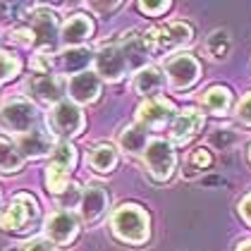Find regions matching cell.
Wrapping results in <instances>:
<instances>
[{
  "instance_id": "6da1fadb",
  "label": "cell",
  "mask_w": 251,
  "mask_h": 251,
  "mask_svg": "<svg viewBox=\"0 0 251 251\" xmlns=\"http://www.w3.org/2000/svg\"><path fill=\"white\" fill-rule=\"evenodd\" d=\"M113 232L122 242L144 244L149 239V215L134 203H125L113 213Z\"/></svg>"
},
{
  "instance_id": "7a4b0ae2",
  "label": "cell",
  "mask_w": 251,
  "mask_h": 251,
  "mask_svg": "<svg viewBox=\"0 0 251 251\" xmlns=\"http://www.w3.org/2000/svg\"><path fill=\"white\" fill-rule=\"evenodd\" d=\"M39 215V203L31 194H17L2 211H0V227L7 232L22 230L29 220Z\"/></svg>"
},
{
  "instance_id": "3957f363",
  "label": "cell",
  "mask_w": 251,
  "mask_h": 251,
  "mask_svg": "<svg viewBox=\"0 0 251 251\" xmlns=\"http://www.w3.org/2000/svg\"><path fill=\"white\" fill-rule=\"evenodd\" d=\"M144 160H146V168H149L151 177L158 179V182H165L173 175L177 158H175V149L170 141L153 139V141H149V146L144 151Z\"/></svg>"
},
{
  "instance_id": "277c9868",
  "label": "cell",
  "mask_w": 251,
  "mask_h": 251,
  "mask_svg": "<svg viewBox=\"0 0 251 251\" xmlns=\"http://www.w3.org/2000/svg\"><path fill=\"white\" fill-rule=\"evenodd\" d=\"M146 41H149L151 50H155V53H170V50L182 48L192 41V26L184 24V22H173V24L153 29L146 36Z\"/></svg>"
},
{
  "instance_id": "5b68a950",
  "label": "cell",
  "mask_w": 251,
  "mask_h": 251,
  "mask_svg": "<svg viewBox=\"0 0 251 251\" xmlns=\"http://www.w3.org/2000/svg\"><path fill=\"white\" fill-rule=\"evenodd\" d=\"M48 122H50L53 132L62 139L77 136L84 129V115H81V110L75 100H60L58 105H53Z\"/></svg>"
},
{
  "instance_id": "8992f818",
  "label": "cell",
  "mask_w": 251,
  "mask_h": 251,
  "mask_svg": "<svg viewBox=\"0 0 251 251\" xmlns=\"http://www.w3.org/2000/svg\"><path fill=\"white\" fill-rule=\"evenodd\" d=\"M34 120H36V108H34L29 100H24V98L5 103L2 110H0V125H2L7 132L26 134V132H31Z\"/></svg>"
},
{
  "instance_id": "52a82bcc",
  "label": "cell",
  "mask_w": 251,
  "mask_h": 251,
  "mask_svg": "<svg viewBox=\"0 0 251 251\" xmlns=\"http://www.w3.org/2000/svg\"><path fill=\"white\" fill-rule=\"evenodd\" d=\"M136 120L144 129H163L175 120V108L165 98H149L146 103L139 105Z\"/></svg>"
},
{
  "instance_id": "ba28073f",
  "label": "cell",
  "mask_w": 251,
  "mask_h": 251,
  "mask_svg": "<svg viewBox=\"0 0 251 251\" xmlns=\"http://www.w3.org/2000/svg\"><path fill=\"white\" fill-rule=\"evenodd\" d=\"M129 72V65L127 58L122 53V46L113 43V46H105L96 53V75L108 81H117Z\"/></svg>"
},
{
  "instance_id": "9c48e42d",
  "label": "cell",
  "mask_w": 251,
  "mask_h": 251,
  "mask_svg": "<svg viewBox=\"0 0 251 251\" xmlns=\"http://www.w3.org/2000/svg\"><path fill=\"white\" fill-rule=\"evenodd\" d=\"M31 36L39 48H55L58 43V17L48 7H36L31 15Z\"/></svg>"
},
{
  "instance_id": "30bf717a",
  "label": "cell",
  "mask_w": 251,
  "mask_h": 251,
  "mask_svg": "<svg viewBox=\"0 0 251 251\" xmlns=\"http://www.w3.org/2000/svg\"><path fill=\"white\" fill-rule=\"evenodd\" d=\"M199 72H201V67H199V60L194 55H177L165 65V75H168V81L175 91L189 89L199 79Z\"/></svg>"
},
{
  "instance_id": "8fae6325",
  "label": "cell",
  "mask_w": 251,
  "mask_h": 251,
  "mask_svg": "<svg viewBox=\"0 0 251 251\" xmlns=\"http://www.w3.org/2000/svg\"><path fill=\"white\" fill-rule=\"evenodd\" d=\"M46 234L50 244H70L77 237V218L70 211H58L53 213L46 223Z\"/></svg>"
},
{
  "instance_id": "7c38bea8",
  "label": "cell",
  "mask_w": 251,
  "mask_h": 251,
  "mask_svg": "<svg viewBox=\"0 0 251 251\" xmlns=\"http://www.w3.org/2000/svg\"><path fill=\"white\" fill-rule=\"evenodd\" d=\"M29 91L39 100L58 105L65 96V91H67V81L58 75H36V77L29 79Z\"/></svg>"
},
{
  "instance_id": "4fadbf2b",
  "label": "cell",
  "mask_w": 251,
  "mask_h": 251,
  "mask_svg": "<svg viewBox=\"0 0 251 251\" xmlns=\"http://www.w3.org/2000/svg\"><path fill=\"white\" fill-rule=\"evenodd\" d=\"M67 94L75 103H94L100 94V79L96 72H79L67 81Z\"/></svg>"
},
{
  "instance_id": "5bb4252c",
  "label": "cell",
  "mask_w": 251,
  "mask_h": 251,
  "mask_svg": "<svg viewBox=\"0 0 251 251\" xmlns=\"http://www.w3.org/2000/svg\"><path fill=\"white\" fill-rule=\"evenodd\" d=\"M203 127V115L194 108H184L179 115H175L173 127H170V136L177 144H187L189 139L199 134V129Z\"/></svg>"
},
{
  "instance_id": "9a60e30c",
  "label": "cell",
  "mask_w": 251,
  "mask_h": 251,
  "mask_svg": "<svg viewBox=\"0 0 251 251\" xmlns=\"http://www.w3.org/2000/svg\"><path fill=\"white\" fill-rule=\"evenodd\" d=\"M79 208H81V218L86 223H94L108 208V194L103 192V187H96V184L86 187L79 199Z\"/></svg>"
},
{
  "instance_id": "2e32d148",
  "label": "cell",
  "mask_w": 251,
  "mask_h": 251,
  "mask_svg": "<svg viewBox=\"0 0 251 251\" xmlns=\"http://www.w3.org/2000/svg\"><path fill=\"white\" fill-rule=\"evenodd\" d=\"M91 31H94V24H91V20L86 15H72L70 20L65 22L62 31H60V41L65 46H70V48H79L84 41L91 36Z\"/></svg>"
},
{
  "instance_id": "e0dca14e",
  "label": "cell",
  "mask_w": 251,
  "mask_h": 251,
  "mask_svg": "<svg viewBox=\"0 0 251 251\" xmlns=\"http://www.w3.org/2000/svg\"><path fill=\"white\" fill-rule=\"evenodd\" d=\"M120 46H122V53H125V58H127L129 70H139V67L146 65L149 53H151V46H149L146 36H141V34H129V36L122 39Z\"/></svg>"
},
{
  "instance_id": "ac0fdd59",
  "label": "cell",
  "mask_w": 251,
  "mask_h": 251,
  "mask_svg": "<svg viewBox=\"0 0 251 251\" xmlns=\"http://www.w3.org/2000/svg\"><path fill=\"white\" fill-rule=\"evenodd\" d=\"M17 149L22 151L24 158H41V155H46L50 151V139H48L46 132H41V129H31V132H26V134L20 136Z\"/></svg>"
},
{
  "instance_id": "d6986e66",
  "label": "cell",
  "mask_w": 251,
  "mask_h": 251,
  "mask_svg": "<svg viewBox=\"0 0 251 251\" xmlns=\"http://www.w3.org/2000/svg\"><path fill=\"white\" fill-rule=\"evenodd\" d=\"M24 165V155L17 149V144H12L10 139L0 136V173L10 175V173H20Z\"/></svg>"
},
{
  "instance_id": "ffe728a7",
  "label": "cell",
  "mask_w": 251,
  "mask_h": 251,
  "mask_svg": "<svg viewBox=\"0 0 251 251\" xmlns=\"http://www.w3.org/2000/svg\"><path fill=\"white\" fill-rule=\"evenodd\" d=\"M120 146L132 155H139L146 151L149 146V129H144L141 125H134V127H127L122 134H120Z\"/></svg>"
},
{
  "instance_id": "44dd1931",
  "label": "cell",
  "mask_w": 251,
  "mask_h": 251,
  "mask_svg": "<svg viewBox=\"0 0 251 251\" xmlns=\"http://www.w3.org/2000/svg\"><path fill=\"white\" fill-rule=\"evenodd\" d=\"M165 84V77L160 75V70L155 67H144L139 70V75L134 79V89L141 94V96H151V94H158Z\"/></svg>"
},
{
  "instance_id": "7402d4cb",
  "label": "cell",
  "mask_w": 251,
  "mask_h": 251,
  "mask_svg": "<svg viewBox=\"0 0 251 251\" xmlns=\"http://www.w3.org/2000/svg\"><path fill=\"white\" fill-rule=\"evenodd\" d=\"M230 103H232V96L225 86H211L206 91V96H203V105L213 115H225L230 110Z\"/></svg>"
},
{
  "instance_id": "603a6c76",
  "label": "cell",
  "mask_w": 251,
  "mask_h": 251,
  "mask_svg": "<svg viewBox=\"0 0 251 251\" xmlns=\"http://www.w3.org/2000/svg\"><path fill=\"white\" fill-rule=\"evenodd\" d=\"M89 163L94 165V170L98 173H110L117 165V151L110 144H100L89 153Z\"/></svg>"
},
{
  "instance_id": "cb8c5ba5",
  "label": "cell",
  "mask_w": 251,
  "mask_h": 251,
  "mask_svg": "<svg viewBox=\"0 0 251 251\" xmlns=\"http://www.w3.org/2000/svg\"><path fill=\"white\" fill-rule=\"evenodd\" d=\"M70 173H72V170H67V168H62V165H58V163L50 160V165L46 168V184H48V189L55 192V194H62L67 189Z\"/></svg>"
},
{
  "instance_id": "d4e9b609",
  "label": "cell",
  "mask_w": 251,
  "mask_h": 251,
  "mask_svg": "<svg viewBox=\"0 0 251 251\" xmlns=\"http://www.w3.org/2000/svg\"><path fill=\"white\" fill-rule=\"evenodd\" d=\"M230 36H227V31H213L211 36H208V41H206V50L211 53L215 60H223L227 53H230Z\"/></svg>"
},
{
  "instance_id": "484cf974",
  "label": "cell",
  "mask_w": 251,
  "mask_h": 251,
  "mask_svg": "<svg viewBox=\"0 0 251 251\" xmlns=\"http://www.w3.org/2000/svg\"><path fill=\"white\" fill-rule=\"evenodd\" d=\"M89 60H91V53L86 48H70L65 53V58H62V67L67 72H84V67L89 65Z\"/></svg>"
},
{
  "instance_id": "4316f807",
  "label": "cell",
  "mask_w": 251,
  "mask_h": 251,
  "mask_svg": "<svg viewBox=\"0 0 251 251\" xmlns=\"http://www.w3.org/2000/svg\"><path fill=\"white\" fill-rule=\"evenodd\" d=\"M75 160H77L75 146H72L70 141H60L58 146H55V151H53V163H58L62 168L72 170V168H75Z\"/></svg>"
},
{
  "instance_id": "83f0119b",
  "label": "cell",
  "mask_w": 251,
  "mask_h": 251,
  "mask_svg": "<svg viewBox=\"0 0 251 251\" xmlns=\"http://www.w3.org/2000/svg\"><path fill=\"white\" fill-rule=\"evenodd\" d=\"M17 72H20V62L7 53H0V84L17 77Z\"/></svg>"
},
{
  "instance_id": "f1b7e54d",
  "label": "cell",
  "mask_w": 251,
  "mask_h": 251,
  "mask_svg": "<svg viewBox=\"0 0 251 251\" xmlns=\"http://www.w3.org/2000/svg\"><path fill=\"white\" fill-rule=\"evenodd\" d=\"M211 153L206 151V149H196L192 155H189V165L196 168V170H203V168H208L211 165Z\"/></svg>"
},
{
  "instance_id": "f546056e",
  "label": "cell",
  "mask_w": 251,
  "mask_h": 251,
  "mask_svg": "<svg viewBox=\"0 0 251 251\" xmlns=\"http://www.w3.org/2000/svg\"><path fill=\"white\" fill-rule=\"evenodd\" d=\"M168 7H170L168 0H158V2H139V10L146 12V15H160V12H165Z\"/></svg>"
},
{
  "instance_id": "4dcf8cb0",
  "label": "cell",
  "mask_w": 251,
  "mask_h": 251,
  "mask_svg": "<svg viewBox=\"0 0 251 251\" xmlns=\"http://www.w3.org/2000/svg\"><path fill=\"white\" fill-rule=\"evenodd\" d=\"M237 117H239L244 125L251 127V94L242 98V103H239V108H237Z\"/></svg>"
},
{
  "instance_id": "1f68e13d",
  "label": "cell",
  "mask_w": 251,
  "mask_h": 251,
  "mask_svg": "<svg viewBox=\"0 0 251 251\" xmlns=\"http://www.w3.org/2000/svg\"><path fill=\"white\" fill-rule=\"evenodd\" d=\"M24 251H55V247L50 244V242H43V239H36V242H31V244H26Z\"/></svg>"
},
{
  "instance_id": "d6a6232c",
  "label": "cell",
  "mask_w": 251,
  "mask_h": 251,
  "mask_svg": "<svg viewBox=\"0 0 251 251\" xmlns=\"http://www.w3.org/2000/svg\"><path fill=\"white\" fill-rule=\"evenodd\" d=\"M239 213L244 215V220L251 225V194L244 199V201H242V203H239Z\"/></svg>"
},
{
  "instance_id": "836d02e7",
  "label": "cell",
  "mask_w": 251,
  "mask_h": 251,
  "mask_svg": "<svg viewBox=\"0 0 251 251\" xmlns=\"http://www.w3.org/2000/svg\"><path fill=\"white\" fill-rule=\"evenodd\" d=\"M122 2H94L91 7H96V10H108V12H113V10H117Z\"/></svg>"
},
{
  "instance_id": "e575fe53",
  "label": "cell",
  "mask_w": 251,
  "mask_h": 251,
  "mask_svg": "<svg viewBox=\"0 0 251 251\" xmlns=\"http://www.w3.org/2000/svg\"><path fill=\"white\" fill-rule=\"evenodd\" d=\"M237 251H251V239H244L237 244Z\"/></svg>"
},
{
  "instance_id": "d590c367",
  "label": "cell",
  "mask_w": 251,
  "mask_h": 251,
  "mask_svg": "<svg viewBox=\"0 0 251 251\" xmlns=\"http://www.w3.org/2000/svg\"><path fill=\"white\" fill-rule=\"evenodd\" d=\"M249 158H251V149H249Z\"/></svg>"
}]
</instances>
